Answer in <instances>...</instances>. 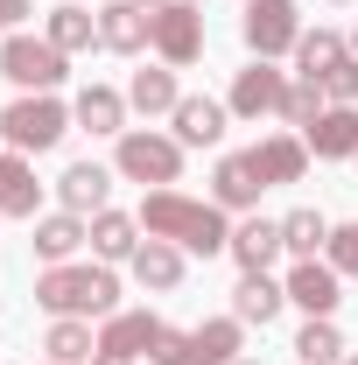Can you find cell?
Here are the masks:
<instances>
[{
  "instance_id": "6da1fadb",
  "label": "cell",
  "mask_w": 358,
  "mask_h": 365,
  "mask_svg": "<svg viewBox=\"0 0 358 365\" xmlns=\"http://www.w3.org/2000/svg\"><path fill=\"white\" fill-rule=\"evenodd\" d=\"M140 232L148 239H176L183 253H225L232 246V225H225V211L211 197H183V190H148V204H140Z\"/></svg>"
},
{
  "instance_id": "7a4b0ae2",
  "label": "cell",
  "mask_w": 358,
  "mask_h": 365,
  "mask_svg": "<svg viewBox=\"0 0 358 365\" xmlns=\"http://www.w3.org/2000/svg\"><path fill=\"white\" fill-rule=\"evenodd\" d=\"M36 302L49 317H120V274L106 260H63V267H43L36 274Z\"/></svg>"
},
{
  "instance_id": "3957f363",
  "label": "cell",
  "mask_w": 358,
  "mask_h": 365,
  "mask_svg": "<svg viewBox=\"0 0 358 365\" xmlns=\"http://www.w3.org/2000/svg\"><path fill=\"white\" fill-rule=\"evenodd\" d=\"M63 134H71V106H63L56 91H21V98L0 113V140H7L14 155H49Z\"/></svg>"
},
{
  "instance_id": "277c9868",
  "label": "cell",
  "mask_w": 358,
  "mask_h": 365,
  "mask_svg": "<svg viewBox=\"0 0 358 365\" xmlns=\"http://www.w3.org/2000/svg\"><path fill=\"white\" fill-rule=\"evenodd\" d=\"M113 169H120L127 182H155V190H169V182H183V140L176 134H155V127H127Z\"/></svg>"
},
{
  "instance_id": "5b68a950",
  "label": "cell",
  "mask_w": 358,
  "mask_h": 365,
  "mask_svg": "<svg viewBox=\"0 0 358 365\" xmlns=\"http://www.w3.org/2000/svg\"><path fill=\"white\" fill-rule=\"evenodd\" d=\"M63 63H71V56L49 43V36H7V43H0V78L21 85V91H56L71 78Z\"/></svg>"
},
{
  "instance_id": "8992f818",
  "label": "cell",
  "mask_w": 358,
  "mask_h": 365,
  "mask_svg": "<svg viewBox=\"0 0 358 365\" xmlns=\"http://www.w3.org/2000/svg\"><path fill=\"white\" fill-rule=\"evenodd\" d=\"M239 36H246V49H253L260 63L295 56V43H302V7H295V0H246Z\"/></svg>"
},
{
  "instance_id": "52a82bcc",
  "label": "cell",
  "mask_w": 358,
  "mask_h": 365,
  "mask_svg": "<svg viewBox=\"0 0 358 365\" xmlns=\"http://www.w3.org/2000/svg\"><path fill=\"white\" fill-rule=\"evenodd\" d=\"M155 56L169 71H190L204 56V7L197 0H162L155 7Z\"/></svg>"
},
{
  "instance_id": "ba28073f",
  "label": "cell",
  "mask_w": 358,
  "mask_h": 365,
  "mask_svg": "<svg viewBox=\"0 0 358 365\" xmlns=\"http://www.w3.org/2000/svg\"><path fill=\"white\" fill-rule=\"evenodd\" d=\"M281 98H288V71H274V63H246L239 78H232V120H267V113H281Z\"/></svg>"
},
{
  "instance_id": "9c48e42d",
  "label": "cell",
  "mask_w": 358,
  "mask_h": 365,
  "mask_svg": "<svg viewBox=\"0 0 358 365\" xmlns=\"http://www.w3.org/2000/svg\"><path fill=\"white\" fill-rule=\"evenodd\" d=\"M98 49H113V56L155 49V7H140V0H106V14H98Z\"/></svg>"
},
{
  "instance_id": "30bf717a",
  "label": "cell",
  "mask_w": 358,
  "mask_h": 365,
  "mask_svg": "<svg viewBox=\"0 0 358 365\" xmlns=\"http://www.w3.org/2000/svg\"><path fill=\"white\" fill-rule=\"evenodd\" d=\"M281 288H288V302L310 309V317H337V302H344V274L330 267V260H295Z\"/></svg>"
},
{
  "instance_id": "8fae6325",
  "label": "cell",
  "mask_w": 358,
  "mask_h": 365,
  "mask_svg": "<svg viewBox=\"0 0 358 365\" xmlns=\"http://www.w3.org/2000/svg\"><path fill=\"white\" fill-rule=\"evenodd\" d=\"M246 169L267 182V190H274V182H302V176H310V140H302V134H267V140L246 148Z\"/></svg>"
},
{
  "instance_id": "7c38bea8",
  "label": "cell",
  "mask_w": 358,
  "mask_h": 365,
  "mask_svg": "<svg viewBox=\"0 0 358 365\" xmlns=\"http://www.w3.org/2000/svg\"><path fill=\"white\" fill-rule=\"evenodd\" d=\"M239 274H267L281 253H288V239H281V218H246V225H232V246H225Z\"/></svg>"
},
{
  "instance_id": "4fadbf2b",
  "label": "cell",
  "mask_w": 358,
  "mask_h": 365,
  "mask_svg": "<svg viewBox=\"0 0 358 365\" xmlns=\"http://www.w3.org/2000/svg\"><path fill=\"white\" fill-rule=\"evenodd\" d=\"M43 211V182H36V155H0V218H36Z\"/></svg>"
},
{
  "instance_id": "5bb4252c",
  "label": "cell",
  "mask_w": 358,
  "mask_h": 365,
  "mask_svg": "<svg viewBox=\"0 0 358 365\" xmlns=\"http://www.w3.org/2000/svg\"><path fill=\"white\" fill-rule=\"evenodd\" d=\"M106 197H113V169H98V162H71V169L56 176V204L78 211V218H98Z\"/></svg>"
},
{
  "instance_id": "9a60e30c",
  "label": "cell",
  "mask_w": 358,
  "mask_h": 365,
  "mask_svg": "<svg viewBox=\"0 0 358 365\" xmlns=\"http://www.w3.org/2000/svg\"><path fill=\"white\" fill-rule=\"evenodd\" d=\"M78 246H91V218H78V211H49V218H36V260H43V267L78 260Z\"/></svg>"
},
{
  "instance_id": "2e32d148",
  "label": "cell",
  "mask_w": 358,
  "mask_h": 365,
  "mask_svg": "<svg viewBox=\"0 0 358 365\" xmlns=\"http://www.w3.org/2000/svg\"><path fill=\"white\" fill-rule=\"evenodd\" d=\"M302 140H310L316 162H352L358 155V106H323V120Z\"/></svg>"
},
{
  "instance_id": "e0dca14e",
  "label": "cell",
  "mask_w": 358,
  "mask_h": 365,
  "mask_svg": "<svg viewBox=\"0 0 358 365\" xmlns=\"http://www.w3.org/2000/svg\"><path fill=\"white\" fill-rule=\"evenodd\" d=\"M127 91H113V85H85L78 98H71V120L85 127V134H127Z\"/></svg>"
},
{
  "instance_id": "ac0fdd59",
  "label": "cell",
  "mask_w": 358,
  "mask_h": 365,
  "mask_svg": "<svg viewBox=\"0 0 358 365\" xmlns=\"http://www.w3.org/2000/svg\"><path fill=\"white\" fill-rule=\"evenodd\" d=\"M169 120H176V140H183V148H218L225 127H232V106H218V98H183Z\"/></svg>"
},
{
  "instance_id": "d6986e66",
  "label": "cell",
  "mask_w": 358,
  "mask_h": 365,
  "mask_svg": "<svg viewBox=\"0 0 358 365\" xmlns=\"http://www.w3.org/2000/svg\"><path fill=\"white\" fill-rule=\"evenodd\" d=\"M127 267H134V281L148 295H169V288H183V246L176 239H140V253Z\"/></svg>"
},
{
  "instance_id": "ffe728a7",
  "label": "cell",
  "mask_w": 358,
  "mask_h": 365,
  "mask_svg": "<svg viewBox=\"0 0 358 365\" xmlns=\"http://www.w3.org/2000/svg\"><path fill=\"white\" fill-rule=\"evenodd\" d=\"M281 309H288V288H281L274 274H239V288H232V317L239 323H260V330H267Z\"/></svg>"
},
{
  "instance_id": "44dd1931",
  "label": "cell",
  "mask_w": 358,
  "mask_h": 365,
  "mask_svg": "<svg viewBox=\"0 0 358 365\" xmlns=\"http://www.w3.org/2000/svg\"><path fill=\"white\" fill-rule=\"evenodd\" d=\"M140 239H148V232H140V218L113 211V204L91 218V253H98L106 267H113V260H134V253H140Z\"/></svg>"
},
{
  "instance_id": "7402d4cb",
  "label": "cell",
  "mask_w": 358,
  "mask_h": 365,
  "mask_svg": "<svg viewBox=\"0 0 358 365\" xmlns=\"http://www.w3.org/2000/svg\"><path fill=\"white\" fill-rule=\"evenodd\" d=\"M260 190H267V182L246 169V155H225L218 169H211V204H218V211H253Z\"/></svg>"
},
{
  "instance_id": "603a6c76",
  "label": "cell",
  "mask_w": 358,
  "mask_h": 365,
  "mask_svg": "<svg viewBox=\"0 0 358 365\" xmlns=\"http://www.w3.org/2000/svg\"><path fill=\"white\" fill-rule=\"evenodd\" d=\"M127 106H134V113H148V120L176 113V106H183L176 71H169V63H155V71H134V78H127Z\"/></svg>"
},
{
  "instance_id": "cb8c5ba5",
  "label": "cell",
  "mask_w": 358,
  "mask_h": 365,
  "mask_svg": "<svg viewBox=\"0 0 358 365\" xmlns=\"http://www.w3.org/2000/svg\"><path fill=\"white\" fill-rule=\"evenodd\" d=\"M344 56H352V43H344L337 29H302V43H295V78L323 85V71H330V63H344Z\"/></svg>"
},
{
  "instance_id": "d4e9b609",
  "label": "cell",
  "mask_w": 358,
  "mask_h": 365,
  "mask_svg": "<svg viewBox=\"0 0 358 365\" xmlns=\"http://www.w3.org/2000/svg\"><path fill=\"white\" fill-rule=\"evenodd\" d=\"M155 323L148 309H120V317H106V330H98V351H127V359H148V337H155Z\"/></svg>"
},
{
  "instance_id": "484cf974",
  "label": "cell",
  "mask_w": 358,
  "mask_h": 365,
  "mask_svg": "<svg viewBox=\"0 0 358 365\" xmlns=\"http://www.w3.org/2000/svg\"><path fill=\"white\" fill-rule=\"evenodd\" d=\"M190 365H239V317L197 323L190 330Z\"/></svg>"
},
{
  "instance_id": "4316f807",
  "label": "cell",
  "mask_w": 358,
  "mask_h": 365,
  "mask_svg": "<svg viewBox=\"0 0 358 365\" xmlns=\"http://www.w3.org/2000/svg\"><path fill=\"white\" fill-rule=\"evenodd\" d=\"M43 351H49V365H91L98 337H91L85 317H56V323H49V337H43Z\"/></svg>"
},
{
  "instance_id": "83f0119b",
  "label": "cell",
  "mask_w": 358,
  "mask_h": 365,
  "mask_svg": "<svg viewBox=\"0 0 358 365\" xmlns=\"http://www.w3.org/2000/svg\"><path fill=\"white\" fill-rule=\"evenodd\" d=\"M43 36L63 49V56H78V49H91V43H98V14H85V7H49Z\"/></svg>"
},
{
  "instance_id": "f1b7e54d",
  "label": "cell",
  "mask_w": 358,
  "mask_h": 365,
  "mask_svg": "<svg viewBox=\"0 0 358 365\" xmlns=\"http://www.w3.org/2000/svg\"><path fill=\"white\" fill-rule=\"evenodd\" d=\"M295 359L302 365H344V330L330 317H310L302 330H295Z\"/></svg>"
},
{
  "instance_id": "f546056e",
  "label": "cell",
  "mask_w": 358,
  "mask_h": 365,
  "mask_svg": "<svg viewBox=\"0 0 358 365\" xmlns=\"http://www.w3.org/2000/svg\"><path fill=\"white\" fill-rule=\"evenodd\" d=\"M281 239H288L295 260H316V253L330 246V218H323V211H288V218H281Z\"/></svg>"
},
{
  "instance_id": "4dcf8cb0",
  "label": "cell",
  "mask_w": 358,
  "mask_h": 365,
  "mask_svg": "<svg viewBox=\"0 0 358 365\" xmlns=\"http://www.w3.org/2000/svg\"><path fill=\"white\" fill-rule=\"evenodd\" d=\"M323 106H330V98H323V85H310V78H295V85H288V98H281V120H288L295 134H310L316 120H323Z\"/></svg>"
},
{
  "instance_id": "1f68e13d",
  "label": "cell",
  "mask_w": 358,
  "mask_h": 365,
  "mask_svg": "<svg viewBox=\"0 0 358 365\" xmlns=\"http://www.w3.org/2000/svg\"><path fill=\"white\" fill-rule=\"evenodd\" d=\"M148 365H190V330L155 323V337H148Z\"/></svg>"
},
{
  "instance_id": "d6a6232c",
  "label": "cell",
  "mask_w": 358,
  "mask_h": 365,
  "mask_svg": "<svg viewBox=\"0 0 358 365\" xmlns=\"http://www.w3.org/2000/svg\"><path fill=\"white\" fill-rule=\"evenodd\" d=\"M323 98L330 106H358V56H344V63L323 71Z\"/></svg>"
},
{
  "instance_id": "836d02e7",
  "label": "cell",
  "mask_w": 358,
  "mask_h": 365,
  "mask_svg": "<svg viewBox=\"0 0 358 365\" xmlns=\"http://www.w3.org/2000/svg\"><path fill=\"white\" fill-rule=\"evenodd\" d=\"M323 260L337 274H358V218L352 225H330V246H323Z\"/></svg>"
},
{
  "instance_id": "e575fe53",
  "label": "cell",
  "mask_w": 358,
  "mask_h": 365,
  "mask_svg": "<svg viewBox=\"0 0 358 365\" xmlns=\"http://www.w3.org/2000/svg\"><path fill=\"white\" fill-rule=\"evenodd\" d=\"M21 14H36V7H29V0H0V29H7V36H14V21H21Z\"/></svg>"
},
{
  "instance_id": "d590c367",
  "label": "cell",
  "mask_w": 358,
  "mask_h": 365,
  "mask_svg": "<svg viewBox=\"0 0 358 365\" xmlns=\"http://www.w3.org/2000/svg\"><path fill=\"white\" fill-rule=\"evenodd\" d=\"M91 365H134L127 351H91Z\"/></svg>"
},
{
  "instance_id": "8d00e7d4",
  "label": "cell",
  "mask_w": 358,
  "mask_h": 365,
  "mask_svg": "<svg viewBox=\"0 0 358 365\" xmlns=\"http://www.w3.org/2000/svg\"><path fill=\"white\" fill-rule=\"evenodd\" d=\"M140 7H162V0H140Z\"/></svg>"
},
{
  "instance_id": "74e56055",
  "label": "cell",
  "mask_w": 358,
  "mask_h": 365,
  "mask_svg": "<svg viewBox=\"0 0 358 365\" xmlns=\"http://www.w3.org/2000/svg\"><path fill=\"white\" fill-rule=\"evenodd\" d=\"M239 365H260V359H239Z\"/></svg>"
},
{
  "instance_id": "f35d334b",
  "label": "cell",
  "mask_w": 358,
  "mask_h": 365,
  "mask_svg": "<svg viewBox=\"0 0 358 365\" xmlns=\"http://www.w3.org/2000/svg\"><path fill=\"white\" fill-rule=\"evenodd\" d=\"M344 365H358V359H344Z\"/></svg>"
},
{
  "instance_id": "ab89813d",
  "label": "cell",
  "mask_w": 358,
  "mask_h": 365,
  "mask_svg": "<svg viewBox=\"0 0 358 365\" xmlns=\"http://www.w3.org/2000/svg\"><path fill=\"white\" fill-rule=\"evenodd\" d=\"M197 7H204V0H197Z\"/></svg>"
},
{
  "instance_id": "60d3db41",
  "label": "cell",
  "mask_w": 358,
  "mask_h": 365,
  "mask_svg": "<svg viewBox=\"0 0 358 365\" xmlns=\"http://www.w3.org/2000/svg\"><path fill=\"white\" fill-rule=\"evenodd\" d=\"M337 7H344V0H337Z\"/></svg>"
},
{
  "instance_id": "b9f144b4",
  "label": "cell",
  "mask_w": 358,
  "mask_h": 365,
  "mask_svg": "<svg viewBox=\"0 0 358 365\" xmlns=\"http://www.w3.org/2000/svg\"><path fill=\"white\" fill-rule=\"evenodd\" d=\"M352 162H358V155H352Z\"/></svg>"
}]
</instances>
